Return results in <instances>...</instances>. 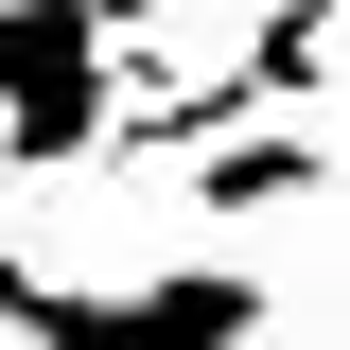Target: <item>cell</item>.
Instances as JSON below:
<instances>
[{
  "mask_svg": "<svg viewBox=\"0 0 350 350\" xmlns=\"http://www.w3.org/2000/svg\"><path fill=\"white\" fill-rule=\"evenodd\" d=\"M315 193H333V140H315L298 105H262V123H228V140L175 158V211H211V228H245V211H315Z\"/></svg>",
  "mask_w": 350,
  "mask_h": 350,
  "instance_id": "2",
  "label": "cell"
},
{
  "mask_svg": "<svg viewBox=\"0 0 350 350\" xmlns=\"http://www.w3.org/2000/svg\"><path fill=\"white\" fill-rule=\"evenodd\" d=\"M262 280L245 262H175V280H53V262L0 245V333L18 350H245L262 333Z\"/></svg>",
  "mask_w": 350,
  "mask_h": 350,
  "instance_id": "1",
  "label": "cell"
}]
</instances>
